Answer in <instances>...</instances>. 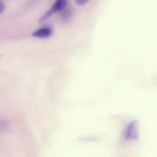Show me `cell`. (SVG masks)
<instances>
[{"label": "cell", "mask_w": 157, "mask_h": 157, "mask_svg": "<svg viewBox=\"0 0 157 157\" xmlns=\"http://www.w3.org/2000/svg\"><path fill=\"white\" fill-rule=\"evenodd\" d=\"M123 136L126 140H135L138 138V124L136 121L128 124L124 131Z\"/></svg>", "instance_id": "7a4b0ae2"}, {"label": "cell", "mask_w": 157, "mask_h": 157, "mask_svg": "<svg viewBox=\"0 0 157 157\" xmlns=\"http://www.w3.org/2000/svg\"><path fill=\"white\" fill-rule=\"evenodd\" d=\"M68 0H56L53 5L49 10L47 11L39 20L40 23H42L50 18L52 16L65 8Z\"/></svg>", "instance_id": "6da1fadb"}, {"label": "cell", "mask_w": 157, "mask_h": 157, "mask_svg": "<svg viewBox=\"0 0 157 157\" xmlns=\"http://www.w3.org/2000/svg\"><path fill=\"white\" fill-rule=\"evenodd\" d=\"M89 0H75V2L79 6H83L86 4Z\"/></svg>", "instance_id": "277c9868"}, {"label": "cell", "mask_w": 157, "mask_h": 157, "mask_svg": "<svg viewBox=\"0 0 157 157\" xmlns=\"http://www.w3.org/2000/svg\"><path fill=\"white\" fill-rule=\"evenodd\" d=\"M52 34V30L49 28L44 27L40 29L33 32V36L40 38L48 37Z\"/></svg>", "instance_id": "3957f363"}, {"label": "cell", "mask_w": 157, "mask_h": 157, "mask_svg": "<svg viewBox=\"0 0 157 157\" xmlns=\"http://www.w3.org/2000/svg\"><path fill=\"white\" fill-rule=\"evenodd\" d=\"M5 9V6L4 4L2 2L0 1V14L3 12Z\"/></svg>", "instance_id": "5b68a950"}]
</instances>
